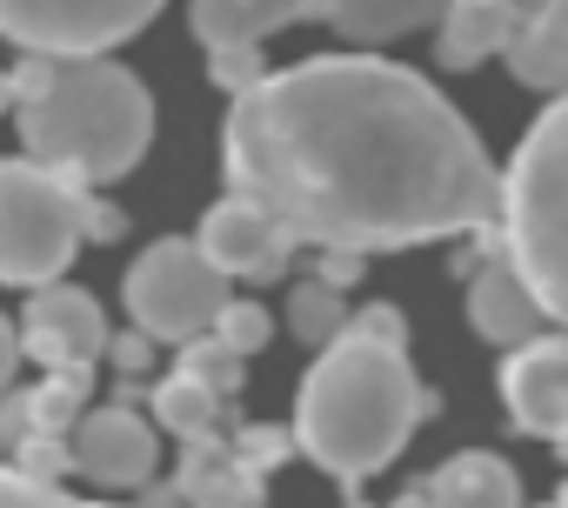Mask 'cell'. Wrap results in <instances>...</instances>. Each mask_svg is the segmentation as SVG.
Returning a JSON list of instances; mask_svg holds the SVG:
<instances>
[{"mask_svg":"<svg viewBox=\"0 0 568 508\" xmlns=\"http://www.w3.org/2000/svg\"><path fill=\"white\" fill-rule=\"evenodd\" d=\"M81 408H88V375H74V368H48V382L34 388V428L61 435V428L81 421Z\"/></svg>","mask_w":568,"mask_h":508,"instance_id":"cell-20","label":"cell"},{"mask_svg":"<svg viewBox=\"0 0 568 508\" xmlns=\"http://www.w3.org/2000/svg\"><path fill=\"white\" fill-rule=\"evenodd\" d=\"M154 415H161L174 435L207 441V435H214V415H221V395H214L207 382H194V375H174V382L154 388Z\"/></svg>","mask_w":568,"mask_h":508,"instance_id":"cell-18","label":"cell"},{"mask_svg":"<svg viewBox=\"0 0 568 508\" xmlns=\"http://www.w3.org/2000/svg\"><path fill=\"white\" fill-rule=\"evenodd\" d=\"M14 128L28 161L108 187L141 167L154 141V94L108 54H28L14 68Z\"/></svg>","mask_w":568,"mask_h":508,"instance_id":"cell-3","label":"cell"},{"mask_svg":"<svg viewBox=\"0 0 568 508\" xmlns=\"http://www.w3.org/2000/svg\"><path fill=\"white\" fill-rule=\"evenodd\" d=\"M161 8L168 0H0V34L21 54H108Z\"/></svg>","mask_w":568,"mask_h":508,"instance_id":"cell-7","label":"cell"},{"mask_svg":"<svg viewBox=\"0 0 568 508\" xmlns=\"http://www.w3.org/2000/svg\"><path fill=\"white\" fill-rule=\"evenodd\" d=\"M348 508H368V501H348Z\"/></svg>","mask_w":568,"mask_h":508,"instance_id":"cell-35","label":"cell"},{"mask_svg":"<svg viewBox=\"0 0 568 508\" xmlns=\"http://www.w3.org/2000/svg\"><path fill=\"white\" fill-rule=\"evenodd\" d=\"M14 468H28V475L54 481V475H68V468H74V441H61V435L34 428V435H28V441L14 448Z\"/></svg>","mask_w":568,"mask_h":508,"instance_id":"cell-24","label":"cell"},{"mask_svg":"<svg viewBox=\"0 0 568 508\" xmlns=\"http://www.w3.org/2000/svg\"><path fill=\"white\" fill-rule=\"evenodd\" d=\"M548 508H568V501H548Z\"/></svg>","mask_w":568,"mask_h":508,"instance_id":"cell-34","label":"cell"},{"mask_svg":"<svg viewBox=\"0 0 568 508\" xmlns=\"http://www.w3.org/2000/svg\"><path fill=\"white\" fill-rule=\"evenodd\" d=\"M435 395L408 368V342H382L362 328H342L328 348H315V368L295 395V448L335 475L342 488L382 475L415 428L428 421Z\"/></svg>","mask_w":568,"mask_h":508,"instance_id":"cell-2","label":"cell"},{"mask_svg":"<svg viewBox=\"0 0 568 508\" xmlns=\"http://www.w3.org/2000/svg\"><path fill=\"white\" fill-rule=\"evenodd\" d=\"M515 28L521 21H515L508 0H455V8H442V21H435V61L468 74V68L495 61L515 41Z\"/></svg>","mask_w":568,"mask_h":508,"instance_id":"cell-14","label":"cell"},{"mask_svg":"<svg viewBox=\"0 0 568 508\" xmlns=\"http://www.w3.org/2000/svg\"><path fill=\"white\" fill-rule=\"evenodd\" d=\"M88 187L41 167V161H0V282L41 288L61 282L88 241Z\"/></svg>","mask_w":568,"mask_h":508,"instance_id":"cell-5","label":"cell"},{"mask_svg":"<svg viewBox=\"0 0 568 508\" xmlns=\"http://www.w3.org/2000/svg\"><path fill=\"white\" fill-rule=\"evenodd\" d=\"M428 495H435V508H521V475L501 455L468 448L428 475Z\"/></svg>","mask_w":568,"mask_h":508,"instance_id":"cell-15","label":"cell"},{"mask_svg":"<svg viewBox=\"0 0 568 508\" xmlns=\"http://www.w3.org/2000/svg\"><path fill=\"white\" fill-rule=\"evenodd\" d=\"M442 8H455V0H442Z\"/></svg>","mask_w":568,"mask_h":508,"instance_id":"cell-36","label":"cell"},{"mask_svg":"<svg viewBox=\"0 0 568 508\" xmlns=\"http://www.w3.org/2000/svg\"><path fill=\"white\" fill-rule=\"evenodd\" d=\"M121 302H128V322H134L141 335L187 348L194 335H214L221 308L234 302V282L201 254V241L168 234V241H154L141 262L128 268Z\"/></svg>","mask_w":568,"mask_h":508,"instance_id":"cell-6","label":"cell"},{"mask_svg":"<svg viewBox=\"0 0 568 508\" xmlns=\"http://www.w3.org/2000/svg\"><path fill=\"white\" fill-rule=\"evenodd\" d=\"M214 335H221L227 348L254 355V348H267L274 322H267V308H254V302H227V308H221V322H214Z\"/></svg>","mask_w":568,"mask_h":508,"instance_id":"cell-23","label":"cell"},{"mask_svg":"<svg viewBox=\"0 0 568 508\" xmlns=\"http://www.w3.org/2000/svg\"><path fill=\"white\" fill-rule=\"evenodd\" d=\"M508 8H515V21H535V14H548V8H555V0H508Z\"/></svg>","mask_w":568,"mask_h":508,"instance_id":"cell-32","label":"cell"},{"mask_svg":"<svg viewBox=\"0 0 568 508\" xmlns=\"http://www.w3.org/2000/svg\"><path fill=\"white\" fill-rule=\"evenodd\" d=\"M0 508H108V501H74L28 468H0Z\"/></svg>","mask_w":568,"mask_h":508,"instance_id":"cell-22","label":"cell"},{"mask_svg":"<svg viewBox=\"0 0 568 508\" xmlns=\"http://www.w3.org/2000/svg\"><path fill=\"white\" fill-rule=\"evenodd\" d=\"M501 61H508V74H515L521 88L561 94V88H568V0H555V8L535 14V21H521Z\"/></svg>","mask_w":568,"mask_h":508,"instance_id":"cell-16","label":"cell"},{"mask_svg":"<svg viewBox=\"0 0 568 508\" xmlns=\"http://www.w3.org/2000/svg\"><path fill=\"white\" fill-rule=\"evenodd\" d=\"M348 328H362V335H382V342H408V328H402V308H388V302H375V308L348 315Z\"/></svg>","mask_w":568,"mask_h":508,"instance_id":"cell-27","label":"cell"},{"mask_svg":"<svg viewBox=\"0 0 568 508\" xmlns=\"http://www.w3.org/2000/svg\"><path fill=\"white\" fill-rule=\"evenodd\" d=\"M227 194L261 201L308 247H415L495 234L501 167L462 108L375 54L261 74L221 128Z\"/></svg>","mask_w":568,"mask_h":508,"instance_id":"cell-1","label":"cell"},{"mask_svg":"<svg viewBox=\"0 0 568 508\" xmlns=\"http://www.w3.org/2000/svg\"><path fill=\"white\" fill-rule=\"evenodd\" d=\"M468 322H475V335L481 342H495V348H521L528 335H541V302H535V288L521 282V268L508 262V247L495 254L488 268H475V282H468Z\"/></svg>","mask_w":568,"mask_h":508,"instance_id":"cell-12","label":"cell"},{"mask_svg":"<svg viewBox=\"0 0 568 508\" xmlns=\"http://www.w3.org/2000/svg\"><path fill=\"white\" fill-rule=\"evenodd\" d=\"M395 508H435V495H428V481H422V488H402V495H395Z\"/></svg>","mask_w":568,"mask_h":508,"instance_id":"cell-31","label":"cell"},{"mask_svg":"<svg viewBox=\"0 0 568 508\" xmlns=\"http://www.w3.org/2000/svg\"><path fill=\"white\" fill-rule=\"evenodd\" d=\"M201 254L227 275V282H281L288 275V254L302 247L288 227H281L261 201H247V194H227V201H214L207 214H201Z\"/></svg>","mask_w":568,"mask_h":508,"instance_id":"cell-8","label":"cell"},{"mask_svg":"<svg viewBox=\"0 0 568 508\" xmlns=\"http://www.w3.org/2000/svg\"><path fill=\"white\" fill-rule=\"evenodd\" d=\"M501 408L535 441H568V328L528 335L501 362Z\"/></svg>","mask_w":568,"mask_h":508,"instance_id":"cell-10","label":"cell"},{"mask_svg":"<svg viewBox=\"0 0 568 508\" xmlns=\"http://www.w3.org/2000/svg\"><path fill=\"white\" fill-rule=\"evenodd\" d=\"M68 441H74V468L101 488H148V475H154V428L128 402H108L94 415L81 408Z\"/></svg>","mask_w":568,"mask_h":508,"instance_id":"cell-11","label":"cell"},{"mask_svg":"<svg viewBox=\"0 0 568 508\" xmlns=\"http://www.w3.org/2000/svg\"><path fill=\"white\" fill-rule=\"evenodd\" d=\"M328 0H194L187 8V28L207 54L221 48H261L267 34L295 28V21H315Z\"/></svg>","mask_w":568,"mask_h":508,"instance_id":"cell-13","label":"cell"},{"mask_svg":"<svg viewBox=\"0 0 568 508\" xmlns=\"http://www.w3.org/2000/svg\"><path fill=\"white\" fill-rule=\"evenodd\" d=\"M328 28L342 41H362V48H382V41H402L415 28H435L442 21V0H328Z\"/></svg>","mask_w":568,"mask_h":508,"instance_id":"cell-17","label":"cell"},{"mask_svg":"<svg viewBox=\"0 0 568 508\" xmlns=\"http://www.w3.org/2000/svg\"><path fill=\"white\" fill-rule=\"evenodd\" d=\"M21 322H8V315H0V395H8L14 388V375H21Z\"/></svg>","mask_w":568,"mask_h":508,"instance_id":"cell-29","label":"cell"},{"mask_svg":"<svg viewBox=\"0 0 568 508\" xmlns=\"http://www.w3.org/2000/svg\"><path fill=\"white\" fill-rule=\"evenodd\" d=\"M501 247L535 288L541 315L568 328V88L535 114L501 167Z\"/></svg>","mask_w":568,"mask_h":508,"instance_id":"cell-4","label":"cell"},{"mask_svg":"<svg viewBox=\"0 0 568 508\" xmlns=\"http://www.w3.org/2000/svg\"><path fill=\"white\" fill-rule=\"evenodd\" d=\"M34 435V388H8L0 395V448H21Z\"/></svg>","mask_w":568,"mask_h":508,"instance_id":"cell-25","label":"cell"},{"mask_svg":"<svg viewBox=\"0 0 568 508\" xmlns=\"http://www.w3.org/2000/svg\"><path fill=\"white\" fill-rule=\"evenodd\" d=\"M181 375H194V382H207L221 402L241 388V348H227L221 335H194L187 342V355H181Z\"/></svg>","mask_w":568,"mask_h":508,"instance_id":"cell-21","label":"cell"},{"mask_svg":"<svg viewBox=\"0 0 568 508\" xmlns=\"http://www.w3.org/2000/svg\"><path fill=\"white\" fill-rule=\"evenodd\" d=\"M108 355L121 362V375H148V362H154V335H121V342H108Z\"/></svg>","mask_w":568,"mask_h":508,"instance_id":"cell-28","label":"cell"},{"mask_svg":"<svg viewBox=\"0 0 568 508\" xmlns=\"http://www.w3.org/2000/svg\"><path fill=\"white\" fill-rule=\"evenodd\" d=\"M322 254H328V262H322V282H335V288H342V282H355V275H362V247H322Z\"/></svg>","mask_w":568,"mask_h":508,"instance_id":"cell-30","label":"cell"},{"mask_svg":"<svg viewBox=\"0 0 568 508\" xmlns=\"http://www.w3.org/2000/svg\"><path fill=\"white\" fill-rule=\"evenodd\" d=\"M0 114H14V74H0Z\"/></svg>","mask_w":568,"mask_h":508,"instance_id":"cell-33","label":"cell"},{"mask_svg":"<svg viewBox=\"0 0 568 508\" xmlns=\"http://www.w3.org/2000/svg\"><path fill=\"white\" fill-rule=\"evenodd\" d=\"M288 328H295V342H308V348H328V342L348 328L342 288H335V282H302V288L288 295Z\"/></svg>","mask_w":568,"mask_h":508,"instance_id":"cell-19","label":"cell"},{"mask_svg":"<svg viewBox=\"0 0 568 508\" xmlns=\"http://www.w3.org/2000/svg\"><path fill=\"white\" fill-rule=\"evenodd\" d=\"M21 348L41 362V368H74L88 375L101 355H108V322H101V302L88 288H68V282H41L21 308Z\"/></svg>","mask_w":568,"mask_h":508,"instance_id":"cell-9","label":"cell"},{"mask_svg":"<svg viewBox=\"0 0 568 508\" xmlns=\"http://www.w3.org/2000/svg\"><path fill=\"white\" fill-rule=\"evenodd\" d=\"M207 61H214V81L234 88V94L261 81V48H221V54H207Z\"/></svg>","mask_w":568,"mask_h":508,"instance_id":"cell-26","label":"cell"}]
</instances>
